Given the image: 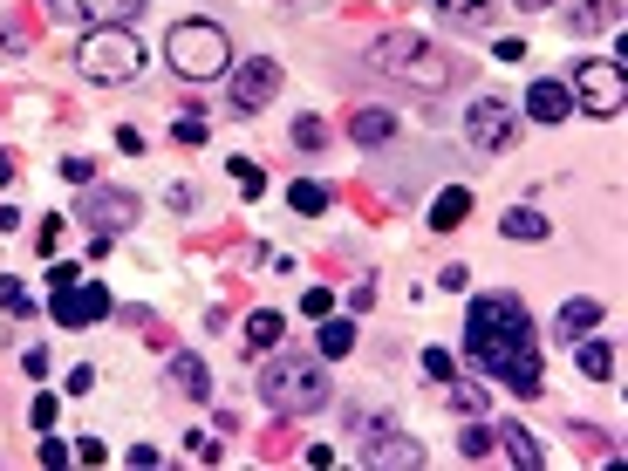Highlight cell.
<instances>
[{"instance_id":"obj_1","label":"cell","mask_w":628,"mask_h":471,"mask_svg":"<svg viewBox=\"0 0 628 471\" xmlns=\"http://www.w3.org/2000/svg\"><path fill=\"white\" fill-rule=\"evenodd\" d=\"M519 342H533V314L519 294H478L465 314V355L471 369H485V376H499L506 369V355Z\"/></svg>"},{"instance_id":"obj_2","label":"cell","mask_w":628,"mask_h":471,"mask_svg":"<svg viewBox=\"0 0 628 471\" xmlns=\"http://www.w3.org/2000/svg\"><path fill=\"white\" fill-rule=\"evenodd\" d=\"M260 403L274 417H314L328 403V362L321 355H274L260 369Z\"/></svg>"},{"instance_id":"obj_3","label":"cell","mask_w":628,"mask_h":471,"mask_svg":"<svg viewBox=\"0 0 628 471\" xmlns=\"http://www.w3.org/2000/svg\"><path fill=\"white\" fill-rule=\"evenodd\" d=\"M369 69H383V76L410 82V89H424V96H444L451 89V62L437 55L424 35H410V28H390V35H376V48H369Z\"/></svg>"},{"instance_id":"obj_4","label":"cell","mask_w":628,"mask_h":471,"mask_svg":"<svg viewBox=\"0 0 628 471\" xmlns=\"http://www.w3.org/2000/svg\"><path fill=\"white\" fill-rule=\"evenodd\" d=\"M164 62L185 82H219L233 69V41H226L219 21H178V28L164 35Z\"/></svg>"},{"instance_id":"obj_5","label":"cell","mask_w":628,"mask_h":471,"mask_svg":"<svg viewBox=\"0 0 628 471\" xmlns=\"http://www.w3.org/2000/svg\"><path fill=\"white\" fill-rule=\"evenodd\" d=\"M76 69L89 82H130L144 69V41L130 35V28H89L76 48Z\"/></svg>"},{"instance_id":"obj_6","label":"cell","mask_w":628,"mask_h":471,"mask_svg":"<svg viewBox=\"0 0 628 471\" xmlns=\"http://www.w3.org/2000/svg\"><path fill=\"white\" fill-rule=\"evenodd\" d=\"M280 96V62L274 55H246L226 69V103H233L239 117H253V110H267Z\"/></svg>"},{"instance_id":"obj_7","label":"cell","mask_w":628,"mask_h":471,"mask_svg":"<svg viewBox=\"0 0 628 471\" xmlns=\"http://www.w3.org/2000/svg\"><path fill=\"white\" fill-rule=\"evenodd\" d=\"M622 103H628L622 62H581V69H574V110H588V117H622Z\"/></svg>"},{"instance_id":"obj_8","label":"cell","mask_w":628,"mask_h":471,"mask_svg":"<svg viewBox=\"0 0 628 471\" xmlns=\"http://www.w3.org/2000/svg\"><path fill=\"white\" fill-rule=\"evenodd\" d=\"M48 14L62 28H130L144 14V0H48Z\"/></svg>"},{"instance_id":"obj_9","label":"cell","mask_w":628,"mask_h":471,"mask_svg":"<svg viewBox=\"0 0 628 471\" xmlns=\"http://www.w3.org/2000/svg\"><path fill=\"white\" fill-rule=\"evenodd\" d=\"M465 137L478 144V151H506L512 137H519V117H512L506 96H478L465 110Z\"/></svg>"},{"instance_id":"obj_10","label":"cell","mask_w":628,"mask_h":471,"mask_svg":"<svg viewBox=\"0 0 628 471\" xmlns=\"http://www.w3.org/2000/svg\"><path fill=\"white\" fill-rule=\"evenodd\" d=\"M103 314H110V287H96V280H76L55 294V328H89Z\"/></svg>"},{"instance_id":"obj_11","label":"cell","mask_w":628,"mask_h":471,"mask_svg":"<svg viewBox=\"0 0 628 471\" xmlns=\"http://www.w3.org/2000/svg\"><path fill=\"white\" fill-rule=\"evenodd\" d=\"M76 219H89L96 233L110 239V233H123V226H137V198H130V192H89Z\"/></svg>"},{"instance_id":"obj_12","label":"cell","mask_w":628,"mask_h":471,"mask_svg":"<svg viewBox=\"0 0 628 471\" xmlns=\"http://www.w3.org/2000/svg\"><path fill=\"white\" fill-rule=\"evenodd\" d=\"M492 383H506L512 396H540V390H547V369H540V349H533V342H519V349L506 355V369H499Z\"/></svg>"},{"instance_id":"obj_13","label":"cell","mask_w":628,"mask_h":471,"mask_svg":"<svg viewBox=\"0 0 628 471\" xmlns=\"http://www.w3.org/2000/svg\"><path fill=\"white\" fill-rule=\"evenodd\" d=\"M526 117H533V123L574 117V89H567V82H553V76H540L533 89H526Z\"/></svg>"},{"instance_id":"obj_14","label":"cell","mask_w":628,"mask_h":471,"mask_svg":"<svg viewBox=\"0 0 628 471\" xmlns=\"http://www.w3.org/2000/svg\"><path fill=\"white\" fill-rule=\"evenodd\" d=\"M594 328H601V301H594V294H581V301H567V308L553 314V342H581V335H594Z\"/></svg>"},{"instance_id":"obj_15","label":"cell","mask_w":628,"mask_h":471,"mask_svg":"<svg viewBox=\"0 0 628 471\" xmlns=\"http://www.w3.org/2000/svg\"><path fill=\"white\" fill-rule=\"evenodd\" d=\"M492 444L506 451L512 465H526V471L540 465V444H533V431H526V424H512V417H506V424H492Z\"/></svg>"},{"instance_id":"obj_16","label":"cell","mask_w":628,"mask_h":471,"mask_svg":"<svg viewBox=\"0 0 628 471\" xmlns=\"http://www.w3.org/2000/svg\"><path fill=\"white\" fill-rule=\"evenodd\" d=\"M465 219H471V192H465V185H444L437 205H431V226H437V233H458Z\"/></svg>"},{"instance_id":"obj_17","label":"cell","mask_w":628,"mask_h":471,"mask_svg":"<svg viewBox=\"0 0 628 471\" xmlns=\"http://www.w3.org/2000/svg\"><path fill=\"white\" fill-rule=\"evenodd\" d=\"M369 465L417 471V465H424V444H410V437H376V444H369Z\"/></svg>"},{"instance_id":"obj_18","label":"cell","mask_w":628,"mask_h":471,"mask_svg":"<svg viewBox=\"0 0 628 471\" xmlns=\"http://www.w3.org/2000/svg\"><path fill=\"white\" fill-rule=\"evenodd\" d=\"M171 383H178V396H192V403H205V396H212V376H205V362H198V355H171Z\"/></svg>"},{"instance_id":"obj_19","label":"cell","mask_w":628,"mask_h":471,"mask_svg":"<svg viewBox=\"0 0 628 471\" xmlns=\"http://www.w3.org/2000/svg\"><path fill=\"white\" fill-rule=\"evenodd\" d=\"M280 335H287V314L280 308H253L246 314V342H253V349H280Z\"/></svg>"},{"instance_id":"obj_20","label":"cell","mask_w":628,"mask_h":471,"mask_svg":"<svg viewBox=\"0 0 628 471\" xmlns=\"http://www.w3.org/2000/svg\"><path fill=\"white\" fill-rule=\"evenodd\" d=\"M349 130H355V144H369V151H376V144H390V137H396V117H390V110H355Z\"/></svg>"},{"instance_id":"obj_21","label":"cell","mask_w":628,"mask_h":471,"mask_svg":"<svg viewBox=\"0 0 628 471\" xmlns=\"http://www.w3.org/2000/svg\"><path fill=\"white\" fill-rule=\"evenodd\" d=\"M431 7L458 28H492V0H431Z\"/></svg>"},{"instance_id":"obj_22","label":"cell","mask_w":628,"mask_h":471,"mask_svg":"<svg viewBox=\"0 0 628 471\" xmlns=\"http://www.w3.org/2000/svg\"><path fill=\"white\" fill-rule=\"evenodd\" d=\"M314 349H321V362H342V355L355 349V328H349V321H335V314H328V328L314 335Z\"/></svg>"},{"instance_id":"obj_23","label":"cell","mask_w":628,"mask_h":471,"mask_svg":"<svg viewBox=\"0 0 628 471\" xmlns=\"http://www.w3.org/2000/svg\"><path fill=\"white\" fill-rule=\"evenodd\" d=\"M499 226H506V239H547V219H540L533 205H512Z\"/></svg>"},{"instance_id":"obj_24","label":"cell","mask_w":628,"mask_h":471,"mask_svg":"<svg viewBox=\"0 0 628 471\" xmlns=\"http://www.w3.org/2000/svg\"><path fill=\"white\" fill-rule=\"evenodd\" d=\"M574 349H581V369H588L594 383H608V369H615V349H608V342H588V335H581Z\"/></svg>"},{"instance_id":"obj_25","label":"cell","mask_w":628,"mask_h":471,"mask_svg":"<svg viewBox=\"0 0 628 471\" xmlns=\"http://www.w3.org/2000/svg\"><path fill=\"white\" fill-rule=\"evenodd\" d=\"M287 205H294V212H328V185L301 178V185H287Z\"/></svg>"},{"instance_id":"obj_26","label":"cell","mask_w":628,"mask_h":471,"mask_svg":"<svg viewBox=\"0 0 628 471\" xmlns=\"http://www.w3.org/2000/svg\"><path fill=\"white\" fill-rule=\"evenodd\" d=\"M485 403H492V390H485V383H458V376H451V410H465V417H478Z\"/></svg>"},{"instance_id":"obj_27","label":"cell","mask_w":628,"mask_h":471,"mask_svg":"<svg viewBox=\"0 0 628 471\" xmlns=\"http://www.w3.org/2000/svg\"><path fill=\"white\" fill-rule=\"evenodd\" d=\"M458 451H465V458H485V451H492V424H485V417H471L465 431H458Z\"/></svg>"},{"instance_id":"obj_28","label":"cell","mask_w":628,"mask_h":471,"mask_svg":"<svg viewBox=\"0 0 628 471\" xmlns=\"http://www.w3.org/2000/svg\"><path fill=\"white\" fill-rule=\"evenodd\" d=\"M294 144H301V151H321V144H328V123L321 117H294Z\"/></svg>"},{"instance_id":"obj_29","label":"cell","mask_w":628,"mask_h":471,"mask_svg":"<svg viewBox=\"0 0 628 471\" xmlns=\"http://www.w3.org/2000/svg\"><path fill=\"white\" fill-rule=\"evenodd\" d=\"M301 314H308V321H328V314H335V294H328V287H308V294H301Z\"/></svg>"},{"instance_id":"obj_30","label":"cell","mask_w":628,"mask_h":471,"mask_svg":"<svg viewBox=\"0 0 628 471\" xmlns=\"http://www.w3.org/2000/svg\"><path fill=\"white\" fill-rule=\"evenodd\" d=\"M233 178H239V192H246V198H260V192H267V178H260V164H246V157L233 164Z\"/></svg>"},{"instance_id":"obj_31","label":"cell","mask_w":628,"mask_h":471,"mask_svg":"<svg viewBox=\"0 0 628 471\" xmlns=\"http://www.w3.org/2000/svg\"><path fill=\"white\" fill-rule=\"evenodd\" d=\"M0 308H7V314H28V287H21V280H0Z\"/></svg>"},{"instance_id":"obj_32","label":"cell","mask_w":628,"mask_h":471,"mask_svg":"<svg viewBox=\"0 0 628 471\" xmlns=\"http://www.w3.org/2000/svg\"><path fill=\"white\" fill-rule=\"evenodd\" d=\"M424 369H431L437 383H451V376H458V362H451V355H444V349H424Z\"/></svg>"},{"instance_id":"obj_33","label":"cell","mask_w":628,"mask_h":471,"mask_svg":"<svg viewBox=\"0 0 628 471\" xmlns=\"http://www.w3.org/2000/svg\"><path fill=\"white\" fill-rule=\"evenodd\" d=\"M608 21H615V7H608V0H601V7H581V14H574V28H608Z\"/></svg>"},{"instance_id":"obj_34","label":"cell","mask_w":628,"mask_h":471,"mask_svg":"<svg viewBox=\"0 0 628 471\" xmlns=\"http://www.w3.org/2000/svg\"><path fill=\"white\" fill-rule=\"evenodd\" d=\"M28 417H35V431H55V396H35V410H28Z\"/></svg>"},{"instance_id":"obj_35","label":"cell","mask_w":628,"mask_h":471,"mask_svg":"<svg viewBox=\"0 0 628 471\" xmlns=\"http://www.w3.org/2000/svg\"><path fill=\"white\" fill-rule=\"evenodd\" d=\"M178 144H205V117H178Z\"/></svg>"},{"instance_id":"obj_36","label":"cell","mask_w":628,"mask_h":471,"mask_svg":"<svg viewBox=\"0 0 628 471\" xmlns=\"http://www.w3.org/2000/svg\"><path fill=\"white\" fill-rule=\"evenodd\" d=\"M96 390V369H69V396H89Z\"/></svg>"},{"instance_id":"obj_37","label":"cell","mask_w":628,"mask_h":471,"mask_svg":"<svg viewBox=\"0 0 628 471\" xmlns=\"http://www.w3.org/2000/svg\"><path fill=\"white\" fill-rule=\"evenodd\" d=\"M14 226H21V212H14V205H0V233H14Z\"/></svg>"},{"instance_id":"obj_38","label":"cell","mask_w":628,"mask_h":471,"mask_svg":"<svg viewBox=\"0 0 628 471\" xmlns=\"http://www.w3.org/2000/svg\"><path fill=\"white\" fill-rule=\"evenodd\" d=\"M512 7H526V14H547L553 0H512Z\"/></svg>"},{"instance_id":"obj_39","label":"cell","mask_w":628,"mask_h":471,"mask_svg":"<svg viewBox=\"0 0 628 471\" xmlns=\"http://www.w3.org/2000/svg\"><path fill=\"white\" fill-rule=\"evenodd\" d=\"M7 178H14V157H7V151H0V185H7Z\"/></svg>"}]
</instances>
